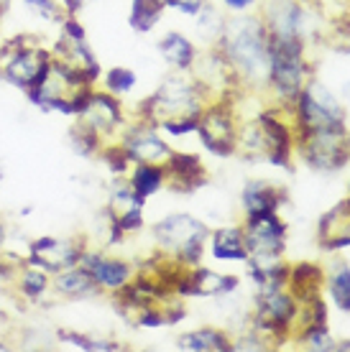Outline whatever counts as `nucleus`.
Returning <instances> with one entry per match:
<instances>
[{
  "instance_id": "obj_1",
  "label": "nucleus",
  "mask_w": 350,
  "mask_h": 352,
  "mask_svg": "<svg viewBox=\"0 0 350 352\" xmlns=\"http://www.w3.org/2000/svg\"><path fill=\"white\" fill-rule=\"evenodd\" d=\"M233 64L238 80L245 89L263 92L269 87L271 74V44L263 18L258 16H233L225 23V31L215 44Z\"/></svg>"
},
{
  "instance_id": "obj_2",
  "label": "nucleus",
  "mask_w": 350,
  "mask_h": 352,
  "mask_svg": "<svg viewBox=\"0 0 350 352\" xmlns=\"http://www.w3.org/2000/svg\"><path fill=\"white\" fill-rule=\"evenodd\" d=\"M207 102L210 97L205 95V89L197 85L189 69H176L158 85L154 95L136 105L133 120L158 128L161 123L174 120V118H200Z\"/></svg>"
},
{
  "instance_id": "obj_3",
  "label": "nucleus",
  "mask_w": 350,
  "mask_h": 352,
  "mask_svg": "<svg viewBox=\"0 0 350 352\" xmlns=\"http://www.w3.org/2000/svg\"><path fill=\"white\" fill-rule=\"evenodd\" d=\"M271 74H269V92L276 105H294L299 92L312 80L309 62L305 56L307 41L302 38H271Z\"/></svg>"
},
{
  "instance_id": "obj_4",
  "label": "nucleus",
  "mask_w": 350,
  "mask_h": 352,
  "mask_svg": "<svg viewBox=\"0 0 350 352\" xmlns=\"http://www.w3.org/2000/svg\"><path fill=\"white\" fill-rule=\"evenodd\" d=\"M210 238V228L192 214L174 212L154 225V240L161 253L174 256L187 265H197L205 250V243Z\"/></svg>"
},
{
  "instance_id": "obj_5",
  "label": "nucleus",
  "mask_w": 350,
  "mask_h": 352,
  "mask_svg": "<svg viewBox=\"0 0 350 352\" xmlns=\"http://www.w3.org/2000/svg\"><path fill=\"white\" fill-rule=\"evenodd\" d=\"M345 125V107L340 100L325 87L322 82L309 80L305 89L294 100V131H320V128H342Z\"/></svg>"
},
{
  "instance_id": "obj_6",
  "label": "nucleus",
  "mask_w": 350,
  "mask_h": 352,
  "mask_svg": "<svg viewBox=\"0 0 350 352\" xmlns=\"http://www.w3.org/2000/svg\"><path fill=\"white\" fill-rule=\"evenodd\" d=\"M297 153L305 159L307 166L317 171H335L342 168L350 159V131L342 128H320L297 135Z\"/></svg>"
},
{
  "instance_id": "obj_7",
  "label": "nucleus",
  "mask_w": 350,
  "mask_h": 352,
  "mask_svg": "<svg viewBox=\"0 0 350 352\" xmlns=\"http://www.w3.org/2000/svg\"><path fill=\"white\" fill-rule=\"evenodd\" d=\"M238 125H240V118L236 113L233 97H223L205 105L197 118V135L210 153L233 156L238 148Z\"/></svg>"
},
{
  "instance_id": "obj_8",
  "label": "nucleus",
  "mask_w": 350,
  "mask_h": 352,
  "mask_svg": "<svg viewBox=\"0 0 350 352\" xmlns=\"http://www.w3.org/2000/svg\"><path fill=\"white\" fill-rule=\"evenodd\" d=\"M74 120L85 125L88 131L95 133L97 141L103 143V146L121 141L123 131L131 123L121 97L110 95L107 89H100V87H95L90 92L88 102L74 115Z\"/></svg>"
},
{
  "instance_id": "obj_9",
  "label": "nucleus",
  "mask_w": 350,
  "mask_h": 352,
  "mask_svg": "<svg viewBox=\"0 0 350 352\" xmlns=\"http://www.w3.org/2000/svg\"><path fill=\"white\" fill-rule=\"evenodd\" d=\"M243 240L248 248V258H274L281 256L287 248V222L276 212L245 217Z\"/></svg>"
},
{
  "instance_id": "obj_10",
  "label": "nucleus",
  "mask_w": 350,
  "mask_h": 352,
  "mask_svg": "<svg viewBox=\"0 0 350 352\" xmlns=\"http://www.w3.org/2000/svg\"><path fill=\"white\" fill-rule=\"evenodd\" d=\"M88 250V243L79 238H39L28 243V263L54 273L79 263V256Z\"/></svg>"
},
{
  "instance_id": "obj_11",
  "label": "nucleus",
  "mask_w": 350,
  "mask_h": 352,
  "mask_svg": "<svg viewBox=\"0 0 350 352\" xmlns=\"http://www.w3.org/2000/svg\"><path fill=\"white\" fill-rule=\"evenodd\" d=\"M121 146L133 164H167L172 156V146L158 135V128L141 120L128 123L121 135Z\"/></svg>"
},
{
  "instance_id": "obj_12",
  "label": "nucleus",
  "mask_w": 350,
  "mask_h": 352,
  "mask_svg": "<svg viewBox=\"0 0 350 352\" xmlns=\"http://www.w3.org/2000/svg\"><path fill=\"white\" fill-rule=\"evenodd\" d=\"M79 265L90 273V278L95 281L97 289L107 291V294H115L136 276V265L131 261L105 256L103 250H95V248H88L79 256Z\"/></svg>"
},
{
  "instance_id": "obj_13",
  "label": "nucleus",
  "mask_w": 350,
  "mask_h": 352,
  "mask_svg": "<svg viewBox=\"0 0 350 352\" xmlns=\"http://www.w3.org/2000/svg\"><path fill=\"white\" fill-rule=\"evenodd\" d=\"M263 23L271 38H302L309 36V13L297 0H271L263 8Z\"/></svg>"
},
{
  "instance_id": "obj_14",
  "label": "nucleus",
  "mask_w": 350,
  "mask_h": 352,
  "mask_svg": "<svg viewBox=\"0 0 350 352\" xmlns=\"http://www.w3.org/2000/svg\"><path fill=\"white\" fill-rule=\"evenodd\" d=\"M238 289L236 276H225L205 265H187L182 278L176 283V296L189 299V296H225Z\"/></svg>"
},
{
  "instance_id": "obj_15",
  "label": "nucleus",
  "mask_w": 350,
  "mask_h": 352,
  "mask_svg": "<svg viewBox=\"0 0 350 352\" xmlns=\"http://www.w3.org/2000/svg\"><path fill=\"white\" fill-rule=\"evenodd\" d=\"M164 174H167L164 186L179 194H189L207 184V168H205L200 156H194V153L172 151V156L164 164Z\"/></svg>"
},
{
  "instance_id": "obj_16",
  "label": "nucleus",
  "mask_w": 350,
  "mask_h": 352,
  "mask_svg": "<svg viewBox=\"0 0 350 352\" xmlns=\"http://www.w3.org/2000/svg\"><path fill=\"white\" fill-rule=\"evenodd\" d=\"M284 199H287V192H284L281 186L274 184V182H263V179H251V182H245L243 194H240V204H243L245 217L279 212Z\"/></svg>"
},
{
  "instance_id": "obj_17",
  "label": "nucleus",
  "mask_w": 350,
  "mask_h": 352,
  "mask_svg": "<svg viewBox=\"0 0 350 352\" xmlns=\"http://www.w3.org/2000/svg\"><path fill=\"white\" fill-rule=\"evenodd\" d=\"M317 238L325 250H338V248L350 245V199L335 204L327 214H322Z\"/></svg>"
},
{
  "instance_id": "obj_18",
  "label": "nucleus",
  "mask_w": 350,
  "mask_h": 352,
  "mask_svg": "<svg viewBox=\"0 0 350 352\" xmlns=\"http://www.w3.org/2000/svg\"><path fill=\"white\" fill-rule=\"evenodd\" d=\"M287 289L291 291V296H294L297 301L315 299V296H320L325 289V271L317 263H309V261L291 265Z\"/></svg>"
},
{
  "instance_id": "obj_19",
  "label": "nucleus",
  "mask_w": 350,
  "mask_h": 352,
  "mask_svg": "<svg viewBox=\"0 0 350 352\" xmlns=\"http://www.w3.org/2000/svg\"><path fill=\"white\" fill-rule=\"evenodd\" d=\"M52 291L56 296H64V299H85V296L97 294L100 289H97L95 281L90 278V273L77 263V265H72V268H64V271L54 273Z\"/></svg>"
},
{
  "instance_id": "obj_20",
  "label": "nucleus",
  "mask_w": 350,
  "mask_h": 352,
  "mask_svg": "<svg viewBox=\"0 0 350 352\" xmlns=\"http://www.w3.org/2000/svg\"><path fill=\"white\" fill-rule=\"evenodd\" d=\"M210 253L218 261H236V263H245L248 261V248L243 240V228L240 225H228L212 232L210 240Z\"/></svg>"
},
{
  "instance_id": "obj_21",
  "label": "nucleus",
  "mask_w": 350,
  "mask_h": 352,
  "mask_svg": "<svg viewBox=\"0 0 350 352\" xmlns=\"http://www.w3.org/2000/svg\"><path fill=\"white\" fill-rule=\"evenodd\" d=\"M179 350L187 352H228L233 350V337L225 329L200 327L179 337Z\"/></svg>"
},
{
  "instance_id": "obj_22",
  "label": "nucleus",
  "mask_w": 350,
  "mask_h": 352,
  "mask_svg": "<svg viewBox=\"0 0 350 352\" xmlns=\"http://www.w3.org/2000/svg\"><path fill=\"white\" fill-rule=\"evenodd\" d=\"M128 182H131L133 192L141 199H149L151 194H156L167 184V174H164V164H133L128 171Z\"/></svg>"
},
{
  "instance_id": "obj_23",
  "label": "nucleus",
  "mask_w": 350,
  "mask_h": 352,
  "mask_svg": "<svg viewBox=\"0 0 350 352\" xmlns=\"http://www.w3.org/2000/svg\"><path fill=\"white\" fill-rule=\"evenodd\" d=\"M158 52H161V56H164L174 69H189L194 62V56H197V46H194L184 34L172 31V34H167L158 41Z\"/></svg>"
},
{
  "instance_id": "obj_24",
  "label": "nucleus",
  "mask_w": 350,
  "mask_h": 352,
  "mask_svg": "<svg viewBox=\"0 0 350 352\" xmlns=\"http://www.w3.org/2000/svg\"><path fill=\"white\" fill-rule=\"evenodd\" d=\"M13 283H16L18 291H21L28 301H39L52 291V273L26 261V263L21 265V271H18Z\"/></svg>"
},
{
  "instance_id": "obj_25",
  "label": "nucleus",
  "mask_w": 350,
  "mask_h": 352,
  "mask_svg": "<svg viewBox=\"0 0 350 352\" xmlns=\"http://www.w3.org/2000/svg\"><path fill=\"white\" fill-rule=\"evenodd\" d=\"M325 286L330 299L342 309L350 311V265L345 261H333L325 273Z\"/></svg>"
},
{
  "instance_id": "obj_26",
  "label": "nucleus",
  "mask_w": 350,
  "mask_h": 352,
  "mask_svg": "<svg viewBox=\"0 0 350 352\" xmlns=\"http://www.w3.org/2000/svg\"><path fill=\"white\" fill-rule=\"evenodd\" d=\"M225 23H228V16L220 8L205 3L202 10L197 13V34H200L202 44L205 46H215L220 41V36L225 31Z\"/></svg>"
},
{
  "instance_id": "obj_27",
  "label": "nucleus",
  "mask_w": 350,
  "mask_h": 352,
  "mask_svg": "<svg viewBox=\"0 0 350 352\" xmlns=\"http://www.w3.org/2000/svg\"><path fill=\"white\" fill-rule=\"evenodd\" d=\"M164 0H133L131 6V26L141 34H146L161 21L164 13Z\"/></svg>"
},
{
  "instance_id": "obj_28",
  "label": "nucleus",
  "mask_w": 350,
  "mask_h": 352,
  "mask_svg": "<svg viewBox=\"0 0 350 352\" xmlns=\"http://www.w3.org/2000/svg\"><path fill=\"white\" fill-rule=\"evenodd\" d=\"M59 342L70 344V347H74V350H85V352H118V350H123L121 344L113 342V340H97V337L77 335V332H59Z\"/></svg>"
},
{
  "instance_id": "obj_29",
  "label": "nucleus",
  "mask_w": 350,
  "mask_h": 352,
  "mask_svg": "<svg viewBox=\"0 0 350 352\" xmlns=\"http://www.w3.org/2000/svg\"><path fill=\"white\" fill-rule=\"evenodd\" d=\"M136 87V72L125 69V67H115V69H107L103 74V89H107L110 95L115 97H125L131 95V89Z\"/></svg>"
},
{
  "instance_id": "obj_30",
  "label": "nucleus",
  "mask_w": 350,
  "mask_h": 352,
  "mask_svg": "<svg viewBox=\"0 0 350 352\" xmlns=\"http://www.w3.org/2000/svg\"><path fill=\"white\" fill-rule=\"evenodd\" d=\"M23 6L36 18H41L46 23H56V26H61V21L70 16L61 6V0H23Z\"/></svg>"
},
{
  "instance_id": "obj_31",
  "label": "nucleus",
  "mask_w": 350,
  "mask_h": 352,
  "mask_svg": "<svg viewBox=\"0 0 350 352\" xmlns=\"http://www.w3.org/2000/svg\"><path fill=\"white\" fill-rule=\"evenodd\" d=\"M299 342L305 344L307 350L312 352H335L338 350V342H335L333 337H330V332H327V327H322V329H312V332H307Z\"/></svg>"
},
{
  "instance_id": "obj_32",
  "label": "nucleus",
  "mask_w": 350,
  "mask_h": 352,
  "mask_svg": "<svg viewBox=\"0 0 350 352\" xmlns=\"http://www.w3.org/2000/svg\"><path fill=\"white\" fill-rule=\"evenodd\" d=\"M205 3H207V0H164L167 8L179 10V13H184V16H197Z\"/></svg>"
},
{
  "instance_id": "obj_33",
  "label": "nucleus",
  "mask_w": 350,
  "mask_h": 352,
  "mask_svg": "<svg viewBox=\"0 0 350 352\" xmlns=\"http://www.w3.org/2000/svg\"><path fill=\"white\" fill-rule=\"evenodd\" d=\"M225 8L236 10V13H248V10L254 8L258 0H220Z\"/></svg>"
},
{
  "instance_id": "obj_34",
  "label": "nucleus",
  "mask_w": 350,
  "mask_h": 352,
  "mask_svg": "<svg viewBox=\"0 0 350 352\" xmlns=\"http://www.w3.org/2000/svg\"><path fill=\"white\" fill-rule=\"evenodd\" d=\"M6 225H3V220H0V250H3V248H6Z\"/></svg>"
},
{
  "instance_id": "obj_35",
  "label": "nucleus",
  "mask_w": 350,
  "mask_h": 352,
  "mask_svg": "<svg viewBox=\"0 0 350 352\" xmlns=\"http://www.w3.org/2000/svg\"><path fill=\"white\" fill-rule=\"evenodd\" d=\"M348 192H350V189H348Z\"/></svg>"
}]
</instances>
